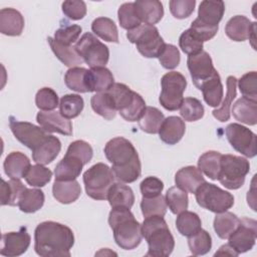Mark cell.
<instances>
[{"mask_svg":"<svg viewBox=\"0 0 257 257\" xmlns=\"http://www.w3.org/2000/svg\"><path fill=\"white\" fill-rule=\"evenodd\" d=\"M90 104L94 112L107 120L114 118L117 111L114 100L107 91L96 92L94 95H92Z\"/></svg>","mask_w":257,"mask_h":257,"instance_id":"cell-33","label":"cell"},{"mask_svg":"<svg viewBox=\"0 0 257 257\" xmlns=\"http://www.w3.org/2000/svg\"><path fill=\"white\" fill-rule=\"evenodd\" d=\"M114 177L121 183H133L137 181L142 173V166L140 158L131 165L122 168H111Z\"/></svg>","mask_w":257,"mask_h":257,"instance_id":"cell-52","label":"cell"},{"mask_svg":"<svg viewBox=\"0 0 257 257\" xmlns=\"http://www.w3.org/2000/svg\"><path fill=\"white\" fill-rule=\"evenodd\" d=\"M186 131L185 121L176 115L168 116L164 119L160 130V139L167 145H176L184 137Z\"/></svg>","mask_w":257,"mask_h":257,"instance_id":"cell-20","label":"cell"},{"mask_svg":"<svg viewBox=\"0 0 257 257\" xmlns=\"http://www.w3.org/2000/svg\"><path fill=\"white\" fill-rule=\"evenodd\" d=\"M134 4L140 20L145 24L154 25L164 16L163 4L158 0H138Z\"/></svg>","mask_w":257,"mask_h":257,"instance_id":"cell-24","label":"cell"},{"mask_svg":"<svg viewBox=\"0 0 257 257\" xmlns=\"http://www.w3.org/2000/svg\"><path fill=\"white\" fill-rule=\"evenodd\" d=\"M26 187L18 179H11L6 182L2 180L1 186V205L16 206L18 204L19 198Z\"/></svg>","mask_w":257,"mask_h":257,"instance_id":"cell-40","label":"cell"},{"mask_svg":"<svg viewBox=\"0 0 257 257\" xmlns=\"http://www.w3.org/2000/svg\"><path fill=\"white\" fill-rule=\"evenodd\" d=\"M239 223V218L231 212L218 213L214 219V230L221 239H228Z\"/></svg>","mask_w":257,"mask_h":257,"instance_id":"cell-38","label":"cell"},{"mask_svg":"<svg viewBox=\"0 0 257 257\" xmlns=\"http://www.w3.org/2000/svg\"><path fill=\"white\" fill-rule=\"evenodd\" d=\"M257 237V222L254 219L242 218L234 232L229 236L228 244L238 253H245L253 248Z\"/></svg>","mask_w":257,"mask_h":257,"instance_id":"cell-14","label":"cell"},{"mask_svg":"<svg viewBox=\"0 0 257 257\" xmlns=\"http://www.w3.org/2000/svg\"><path fill=\"white\" fill-rule=\"evenodd\" d=\"M61 150V143L58 138L49 135L43 143L32 151V160L36 164L48 165L58 156Z\"/></svg>","mask_w":257,"mask_h":257,"instance_id":"cell-25","label":"cell"},{"mask_svg":"<svg viewBox=\"0 0 257 257\" xmlns=\"http://www.w3.org/2000/svg\"><path fill=\"white\" fill-rule=\"evenodd\" d=\"M86 83L88 92H105L113 85L114 78L106 67H95L87 70Z\"/></svg>","mask_w":257,"mask_h":257,"instance_id":"cell-22","label":"cell"},{"mask_svg":"<svg viewBox=\"0 0 257 257\" xmlns=\"http://www.w3.org/2000/svg\"><path fill=\"white\" fill-rule=\"evenodd\" d=\"M165 119L163 112L154 106H147L142 117L138 120L141 130L147 134H158Z\"/></svg>","mask_w":257,"mask_h":257,"instance_id":"cell-39","label":"cell"},{"mask_svg":"<svg viewBox=\"0 0 257 257\" xmlns=\"http://www.w3.org/2000/svg\"><path fill=\"white\" fill-rule=\"evenodd\" d=\"M141 193L145 198H153L161 195L164 189V183L157 177H147L140 185Z\"/></svg>","mask_w":257,"mask_h":257,"instance_id":"cell-59","label":"cell"},{"mask_svg":"<svg viewBox=\"0 0 257 257\" xmlns=\"http://www.w3.org/2000/svg\"><path fill=\"white\" fill-rule=\"evenodd\" d=\"M87 70L84 67H72L69 68L64 75V82L66 86L76 92H88L86 75Z\"/></svg>","mask_w":257,"mask_h":257,"instance_id":"cell-42","label":"cell"},{"mask_svg":"<svg viewBox=\"0 0 257 257\" xmlns=\"http://www.w3.org/2000/svg\"><path fill=\"white\" fill-rule=\"evenodd\" d=\"M73 244V232L63 224L45 221L35 228L34 249L41 257H69Z\"/></svg>","mask_w":257,"mask_h":257,"instance_id":"cell-1","label":"cell"},{"mask_svg":"<svg viewBox=\"0 0 257 257\" xmlns=\"http://www.w3.org/2000/svg\"><path fill=\"white\" fill-rule=\"evenodd\" d=\"M188 245L193 255H205L212 248L211 235L206 230L201 229L196 234L188 237Z\"/></svg>","mask_w":257,"mask_h":257,"instance_id":"cell-45","label":"cell"},{"mask_svg":"<svg viewBox=\"0 0 257 257\" xmlns=\"http://www.w3.org/2000/svg\"><path fill=\"white\" fill-rule=\"evenodd\" d=\"M31 237L26 227H21L17 232H9L2 235L0 253L3 256L15 257L26 252L30 245Z\"/></svg>","mask_w":257,"mask_h":257,"instance_id":"cell-16","label":"cell"},{"mask_svg":"<svg viewBox=\"0 0 257 257\" xmlns=\"http://www.w3.org/2000/svg\"><path fill=\"white\" fill-rule=\"evenodd\" d=\"M205 112L202 102L195 97L184 98L181 107L180 114L187 121H196L203 117Z\"/></svg>","mask_w":257,"mask_h":257,"instance_id":"cell-48","label":"cell"},{"mask_svg":"<svg viewBox=\"0 0 257 257\" xmlns=\"http://www.w3.org/2000/svg\"><path fill=\"white\" fill-rule=\"evenodd\" d=\"M127 39L135 43L139 52L147 58L159 57L166 43L154 25L141 24L139 27L128 30Z\"/></svg>","mask_w":257,"mask_h":257,"instance_id":"cell-6","label":"cell"},{"mask_svg":"<svg viewBox=\"0 0 257 257\" xmlns=\"http://www.w3.org/2000/svg\"><path fill=\"white\" fill-rule=\"evenodd\" d=\"M52 177V172L44 167L43 165L36 164L31 166L29 171L25 176V180L31 187L41 188L50 182Z\"/></svg>","mask_w":257,"mask_h":257,"instance_id":"cell-49","label":"cell"},{"mask_svg":"<svg viewBox=\"0 0 257 257\" xmlns=\"http://www.w3.org/2000/svg\"><path fill=\"white\" fill-rule=\"evenodd\" d=\"M31 165L26 155L21 152L10 153L3 164L4 172L10 179H22L25 178Z\"/></svg>","mask_w":257,"mask_h":257,"instance_id":"cell-26","label":"cell"},{"mask_svg":"<svg viewBox=\"0 0 257 257\" xmlns=\"http://www.w3.org/2000/svg\"><path fill=\"white\" fill-rule=\"evenodd\" d=\"M53 197L61 204H70L75 202L80 194L81 188L76 180L58 181L55 180L52 186Z\"/></svg>","mask_w":257,"mask_h":257,"instance_id":"cell-28","label":"cell"},{"mask_svg":"<svg viewBox=\"0 0 257 257\" xmlns=\"http://www.w3.org/2000/svg\"><path fill=\"white\" fill-rule=\"evenodd\" d=\"M162 91L159 101L167 110H177L181 107L184 100L183 93L187 86L185 76L178 71L166 73L161 79Z\"/></svg>","mask_w":257,"mask_h":257,"instance_id":"cell-9","label":"cell"},{"mask_svg":"<svg viewBox=\"0 0 257 257\" xmlns=\"http://www.w3.org/2000/svg\"><path fill=\"white\" fill-rule=\"evenodd\" d=\"M176 227L181 235L189 237L202 229V222L198 214L185 210L178 214Z\"/></svg>","mask_w":257,"mask_h":257,"instance_id":"cell-34","label":"cell"},{"mask_svg":"<svg viewBox=\"0 0 257 257\" xmlns=\"http://www.w3.org/2000/svg\"><path fill=\"white\" fill-rule=\"evenodd\" d=\"M187 65L193 83L198 88L216 71L210 54L204 50L197 54L189 55L187 59Z\"/></svg>","mask_w":257,"mask_h":257,"instance_id":"cell-15","label":"cell"},{"mask_svg":"<svg viewBox=\"0 0 257 257\" xmlns=\"http://www.w3.org/2000/svg\"><path fill=\"white\" fill-rule=\"evenodd\" d=\"M180 48L188 55H194L203 51V42L189 28L185 30L179 38Z\"/></svg>","mask_w":257,"mask_h":257,"instance_id":"cell-53","label":"cell"},{"mask_svg":"<svg viewBox=\"0 0 257 257\" xmlns=\"http://www.w3.org/2000/svg\"><path fill=\"white\" fill-rule=\"evenodd\" d=\"M167 206L173 214H180L181 212L188 209L189 198L188 193L180 188L171 187L165 196Z\"/></svg>","mask_w":257,"mask_h":257,"instance_id":"cell-43","label":"cell"},{"mask_svg":"<svg viewBox=\"0 0 257 257\" xmlns=\"http://www.w3.org/2000/svg\"><path fill=\"white\" fill-rule=\"evenodd\" d=\"M217 255H230V256H238L239 254L229 245L225 244L219 248V250L215 253V256Z\"/></svg>","mask_w":257,"mask_h":257,"instance_id":"cell-61","label":"cell"},{"mask_svg":"<svg viewBox=\"0 0 257 257\" xmlns=\"http://www.w3.org/2000/svg\"><path fill=\"white\" fill-rule=\"evenodd\" d=\"M232 113L236 120L255 125L257 122V101L241 97L233 104Z\"/></svg>","mask_w":257,"mask_h":257,"instance_id":"cell-31","label":"cell"},{"mask_svg":"<svg viewBox=\"0 0 257 257\" xmlns=\"http://www.w3.org/2000/svg\"><path fill=\"white\" fill-rule=\"evenodd\" d=\"M256 30V22H251L243 15L232 17L225 26L226 35L233 41H245Z\"/></svg>","mask_w":257,"mask_h":257,"instance_id":"cell-18","label":"cell"},{"mask_svg":"<svg viewBox=\"0 0 257 257\" xmlns=\"http://www.w3.org/2000/svg\"><path fill=\"white\" fill-rule=\"evenodd\" d=\"M225 134L235 151L247 158H254L256 156V135L251 130L239 123H230L226 126Z\"/></svg>","mask_w":257,"mask_h":257,"instance_id":"cell-12","label":"cell"},{"mask_svg":"<svg viewBox=\"0 0 257 257\" xmlns=\"http://www.w3.org/2000/svg\"><path fill=\"white\" fill-rule=\"evenodd\" d=\"M238 87L243 97L257 101V73L250 71L245 73L238 80Z\"/></svg>","mask_w":257,"mask_h":257,"instance_id":"cell-51","label":"cell"},{"mask_svg":"<svg viewBox=\"0 0 257 257\" xmlns=\"http://www.w3.org/2000/svg\"><path fill=\"white\" fill-rule=\"evenodd\" d=\"M39 125L47 133H58L64 136L72 135V123L60 111H39L36 115Z\"/></svg>","mask_w":257,"mask_h":257,"instance_id":"cell-17","label":"cell"},{"mask_svg":"<svg viewBox=\"0 0 257 257\" xmlns=\"http://www.w3.org/2000/svg\"><path fill=\"white\" fill-rule=\"evenodd\" d=\"M67 154H71L79 158L84 165H86L93 156V151L91 146L82 140H77L72 142L66 151Z\"/></svg>","mask_w":257,"mask_h":257,"instance_id":"cell-57","label":"cell"},{"mask_svg":"<svg viewBox=\"0 0 257 257\" xmlns=\"http://www.w3.org/2000/svg\"><path fill=\"white\" fill-rule=\"evenodd\" d=\"M225 12L223 1L204 0L200 3L198 10V19L203 23L212 26H218Z\"/></svg>","mask_w":257,"mask_h":257,"instance_id":"cell-29","label":"cell"},{"mask_svg":"<svg viewBox=\"0 0 257 257\" xmlns=\"http://www.w3.org/2000/svg\"><path fill=\"white\" fill-rule=\"evenodd\" d=\"M142 234L149 246L146 256L167 257L173 252L175 240L162 216L145 218L142 224Z\"/></svg>","mask_w":257,"mask_h":257,"instance_id":"cell-3","label":"cell"},{"mask_svg":"<svg viewBox=\"0 0 257 257\" xmlns=\"http://www.w3.org/2000/svg\"><path fill=\"white\" fill-rule=\"evenodd\" d=\"M103 151L106 159L112 164L111 168L126 167L139 159L134 145L128 140L121 137L109 140Z\"/></svg>","mask_w":257,"mask_h":257,"instance_id":"cell-11","label":"cell"},{"mask_svg":"<svg viewBox=\"0 0 257 257\" xmlns=\"http://www.w3.org/2000/svg\"><path fill=\"white\" fill-rule=\"evenodd\" d=\"M24 28L22 14L14 8H3L0 10V32L8 36L21 35Z\"/></svg>","mask_w":257,"mask_h":257,"instance_id":"cell-21","label":"cell"},{"mask_svg":"<svg viewBox=\"0 0 257 257\" xmlns=\"http://www.w3.org/2000/svg\"><path fill=\"white\" fill-rule=\"evenodd\" d=\"M204 182L206 181L202 175V172L194 166L184 167L175 175L176 186L191 194H195L197 189Z\"/></svg>","mask_w":257,"mask_h":257,"instance_id":"cell-19","label":"cell"},{"mask_svg":"<svg viewBox=\"0 0 257 257\" xmlns=\"http://www.w3.org/2000/svg\"><path fill=\"white\" fill-rule=\"evenodd\" d=\"M75 48L83 61L90 68L105 67L109 58L108 47L92 33H84L75 43Z\"/></svg>","mask_w":257,"mask_h":257,"instance_id":"cell-10","label":"cell"},{"mask_svg":"<svg viewBox=\"0 0 257 257\" xmlns=\"http://www.w3.org/2000/svg\"><path fill=\"white\" fill-rule=\"evenodd\" d=\"M62 12L72 20H80L86 14V5L80 0H67L61 5Z\"/></svg>","mask_w":257,"mask_h":257,"instance_id":"cell-58","label":"cell"},{"mask_svg":"<svg viewBox=\"0 0 257 257\" xmlns=\"http://www.w3.org/2000/svg\"><path fill=\"white\" fill-rule=\"evenodd\" d=\"M170 11L177 19H185L189 17L195 9V0H172L169 2Z\"/></svg>","mask_w":257,"mask_h":257,"instance_id":"cell-56","label":"cell"},{"mask_svg":"<svg viewBox=\"0 0 257 257\" xmlns=\"http://www.w3.org/2000/svg\"><path fill=\"white\" fill-rule=\"evenodd\" d=\"M250 171L247 159L235 155H222L218 181L229 190H237L244 185L245 177Z\"/></svg>","mask_w":257,"mask_h":257,"instance_id":"cell-7","label":"cell"},{"mask_svg":"<svg viewBox=\"0 0 257 257\" xmlns=\"http://www.w3.org/2000/svg\"><path fill=\"white\" fill-rule=\"evenodd\" d=\"M108 224L113 232L115 243L121 249L133 250L141 244L142 225L128 208H112L108 215Z\"/></svg>","mask_w":257,"mask_h":257,"instance_id":"cell-2","label":"cell"},{"mask_svg":"<svg viewBox=\"0 0 257 257\" xmlns=\"http://www.w3.org/2000/svg\"><path fill=\"white\" fill-rule=\"evenodd\" d=\"M195 198L199 206L216 214L228 211L234 205V197L231 193L207 182L197 189Z\"/></svg>","mask_w":257,"mask_h":257,"instance_id":"cell-8","label":"cell"},{"mask_svg":"<svg viewBox=\"0 0 257 257\" xmlns=\"http://www.w3.org/2000/svg\"><path fill=\"white\" fill-rule=\"evenodd\" d=\"M84 164L83 162L71 154H65L63 159L56 165L54 170L55 180L72 181L75 180L81 173Z\"/></svg>","mask_w":257,"mask_h":257,"instance_id":"cell-23","label":"cell"},{"mask_svg":"<svg viewBox=\"0 0 257 257\" xmlns=\"http://www.w3.org/2000/svg\"><path fill=\"white\" fill-rule=\"evenodd\" d=\"M107 92L112 96L117 111L125 120L137 121L142 117L147 106L139 93L123 83H113Z\"/></svg>","mask_w":257,"mask_h":257,"instance_id":"cell-4","label":"cell"},{"mask_svg":"<svg viewBox=\"0 0 257 257\" xmlns=\"http://www.w3.org/2000/svg\"><path fill=\"white\" fill-rule=\"evenodd\" d=\"M117 17L120 26L127 31L135 29L142 24V21L137 14L134 2L121 4L117 11Z\"/></svg>","mask_w":257,"mask_h":257,"instance_id":"cell-46","label":"cell"},{"mask_svg":"<svg viewBox=\"0 0 257 257\" xmlns=\"http://www.w3.org/2000/svg\"><path fill=\"white\" fill-rule=\"evenodd\" d=\"M81 33V27L76 24L66 25L57 29L54 33V39L64 45H71L76 42Z\"/></svg>","mask_w":257,"mask_h":257,"instance_id":"cell-54","label":"cell"},{"mask_svg":"<svg viewBox=\"0 0 257 257\" xmlns=\"http://www.w3.org/2000/svg\"><path fill=\"white\" fill-rule=\"evenodd\" d=\"M83 106V98L78 94H65L59 101V111L68 119L78 116L82 111Z\"/></svg>","mask_w":257,"mask_h":257,"instance_id":"cell-44","label":"cell"},{"mask_svg":"<svg viewBox=\"0 0 257 257\" xmlns=\"http://www.w3.org/2000/svg\"><path fill=\"white\" fill-rule=\"evenodd\" d=\"M44 194L39 189H25L21 194L17 206L24 213H34L44 204Z\"/></svg>","mask_w":257,"mask_h":257,"instance_id":"cell-36","label":"cell"},{"mask_svg":"<svg viewBox=\"0 0 257 257\" xmlns=\"http://www.w3.org/2000/svg\"><path fill=\"white\" fill-rule=\"evenodd\" d=\"M36 106L42 111H50L55 109L58 103L57 93L50 87L40 88L35 95Z\"/></svg>","mask_w":257,"mask_h":257,"instance_id":"cell-50","label":"cell"},{"mask_svg":"<svg viewBox=\"0 0 257 257\" xmlns=\"http://www.w3.org/2000/svg\"><path fill=\"white\" fill-rule=\"evenodd\" d=\"M92 32L107 42L118 43V32L115 23L107 17H98L91 23Z\"/></svg>","mask_w":257,"mask_h":257,"instance_id":"cell-37","label":"cell"},{"mask_svg":"<svg viewBox=\"0 0 257 257\" xmlns=\"http://www.w3.org/2000/svg\"><path fill=\"white\" fill-rule=\"evenodd\" d=\"M47 41L51 47V50L55 54V56L67 67H76L83 62V59L77 52L75 46L72 45H64L62 43L57 42L54 38L48 37Z\"/></svg>","mask_w":257,"mask_h":257,"instance_id":"cell-30","label":"cell"},{"mask_svg":"<svg viewBox=\"0 0 257 257\" xmlns=\"http://www.w3.org/2000/svg\"><path fill=\"white\" fill-rule=\"evenodd\" d=\"M83 183L88 197L98 201L106 200L108 191L114 184V175L107 165L97 163L83 174Z\"/></svg>","mask_w":257,"mask_h":257,"instance_id":"cell-5","label":"cell"},{"mask_svg":"<svg viewBox=\"0 0 257 257\" xmlns=\"http://www.w3.org/2000/svg\"><path fill=\"white\" fill-rule=\"evenodd\" d=\"M9 126L16 140L31 151L35 150L49 136L41 126L27 121H19L13 116L9 117Z\"/></svg>","mask_w":257,"mask_h":257,"instance_id":"cell-13","label":"cell"},{"mask_svg":"<svg viewBox=\"0 0 257 257\" xmlns=\"http://www.w3.org/2000/svg\"><path fill=\"white\" fill-rule=\"evenodd\" d=\"M222 154L216 151L204 153L198 160V169L211 180H217L220 172V162Z\"/></svg>","mask_w":257,"mask_h":257,"instance_id":"cell-41","label":"cell"},{"mask_svg":"<svg viewBox=\"0 0 257 257\" xmlns=\"http://www.w3.org/2000/svg\"><path fill=\"white\" fill-rule=\"evenodd\" d=\"M237 78L233 75L227 77V93L220 106L213 110V116L218 120L224 122L230 118V109L233 99L236 97L237 90Z\"/></svg>","mask_w":257,"mask_h":257,"instance_id":"cell-35","label":"cell"},{"mask_svg":"<svg viewBox=\"0 0 257 257\" xmlns=\"http://www.w3.org/2000/svg\"><path fill=\"white\" fill-rule=\"evenodd\" d=\"M199 89L202 90L204 100L208 105L217 107L221 104L223 99V84L217 70L199 86Z\"/></svg>","mask_w":257,"mask_h":257,"instance_id":"cell-27","label":"cell"},{"mask_svg":"<svg viewBox=\"0 0 257 257\" xmlns=\"http://www.w3.org/2000/svg\"><path fill=\"white\" fill-rule=\"evenodd\" d=\"M141 209L145 218L151 216L164 217L167 212L166 199L162 194L153 198L143 197L141 202Z\"/></svg>","mask_w":257,"mask_h":257,"instance_id":"cell-47","label":"cell"},{"mask_svg":"<svg viewBox=\"0 0 257 257\" xmlns=\"http://www.w3.org/2000/svg\"><path fill=\"white\" fill-rule=\"evenodd\" d=\"M190 29L194 32V34L202 41H208L210 39H212L218 32L219 29V25L218 26H212V25H208L206 23H203L202 21H200L198 18H196L192 24Z\"/></svg>","mask_w":257,"mask_h":257,"instance_id":"cell-60","label":"cell"},{"mask_svg":"<svg viewBox=\"0 0 257 257\" xmlns=\"http://www.w3.org/2000/svg\"><path fill=\"white\" fill-rule=\"evenodd\" d=\"M107 200L111 208L124 207L131 209L135 203V195L133 190L120 183H114L107 194Z\"/></svg>","mask_w":257,"mask_h":257,"instance_id":"cell-32","label":"cell"},{"mask_svg":"<svg viewBox=\"0 0 257 257\" xmlns=\"http://www.w3.org/2000/svg\"><path fill=\"white\" fill-rule=\"evenodd\" d=\"M158 58L164 68L174 69L180 63V51L175 45L166 43L162 53Z\"/></svg>","mask_w":257,"mask_h":257,"instance_id":"cell-55","label":"cell"}]
</instances>
